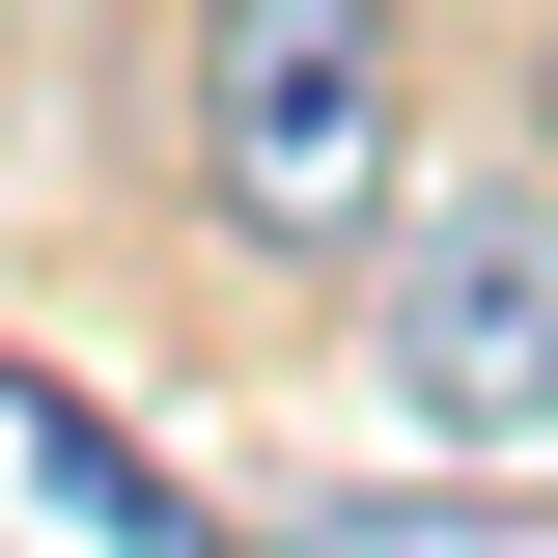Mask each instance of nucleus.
<instances>
[{
  "label": "nucleus",
  "instance_id": "f257e3e1",
  "mask_svg": "<svg viewBox=\"0 0 558 558\" xmlns=\"http://www.w3.org/2000/svg\"><path fill=\"white\" fill-rule=\"evenodd\" d=\"M168 140H196V223L279 279H363L418 196V28L391 0H196L168 28Z\"/></svg>",
  "mask_w": 558,
  "mask_h": 558
},
{
  "label": "nucleus",
  "instance_id": "f03ea898",
  "mask_svg": "<svg viewBox=\"0 0 558 558\" xmlns=\"http://www.w3.org/2000/svg\"><path fill=\"white\" fill-rule=\"evenodd\" d=\"M363 363H391L418 447H531V418H558V168H475L447 223L391 196V252H363Z\"/></svg>",
  "mask_w": 558,
  "mask_h": 558
}]
</instances>
